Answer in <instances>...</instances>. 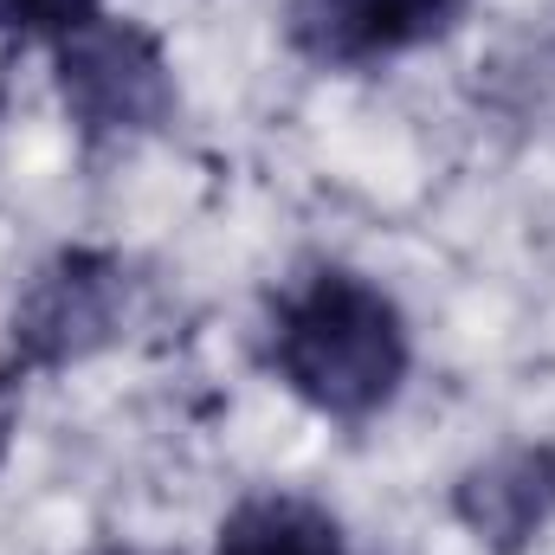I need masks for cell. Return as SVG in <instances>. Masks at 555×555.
<instances>
[{"label":"cell","mask_w":555,"mask_h":555,"mask_svg":"<svg viewBox=\"0 0 555 555\" xmlns=\"http://www.w3.org/2000/svg\"><path fill=\"white\" fill-rule=\"evenodd\" d=\"M452 524L485 555H530L555 524V439H517L452 478Z\"/></svg>","instance_id":"5"},{"label":"cell","mask_w":555,"mask_h":555,"mask_svg":"<svg viewBox=\"0 0 555 555\" xmlns=\"http://www.w3.org/2000/svg\"><path fill=\"white\" fill-rule=\"evenodd\" d=\"M124 317H130V266L104 246H65L13 297L0 369L13 382L59 375L72 362L98 356L124 330Z\"/></svg>","instance_id":"3"},{"label":"cell","mask_w":555,"mask_h":555,"mask_svg":"<svg viewBox=\"0 0 555 555\" xmlns=\"http://www.w3.org/2000/svg\"><path fill=\"white\" fill-rule=\"evenodd\" d=\"M20 388H26V382H13V375L0 369V459H7V446H13V420H20Z\"/></svg>","instance_id":"7"},{"label":"cell","mask_w":555,"mask_h":555,"mask_svg":"<svg viewBox=\"0 0 555 555\" xmlns=\"http://www.w3.org/2000/svg\"><path fill=\"white\" fill-rule=\"evenodd\" d=\"M111 13V0H0V39L13 46H59L85 20Z\"/></svg>","instance_id":"6"},{"label":"cell","mask_w":555,"mask_h":555,"mask_svg":"<svg viewBox=\"0 0 555 555\" xmlns=\"http://www.w3.org/2000/svg\"><path fill=\"white\" fill-rule=\"evenodd\" d=\"M266 369L310 414L369 426L401 401L414 375L408 310L369 272L317 266L291 278L266 310Z\"/></svg>","instance_id":"1"},{"label":"cell","mask_w":555,"mask_h":555,"mask_svg":"<svg viewBox=\"0 0 555 555\" xmlns=\"http://www.w3.org/2000/svg\"><path fill=\"white\" fill-rule=\"evenodd\" d=\"M465 0H284V39L323 72H375L446 39Z\"/></svg>","instance_id":"4"},{"label":"cell","mask_w":555,"mask_h":555,"mask_svg":"<svg viewBox=\"0 0 555 555\" xmlns=\"http://www.w3.org/2000/svg\"><path fill=\"white\" fill-rule=\"evenodd\" d=\"M52 52V85L85 149L142 142L175 124L181 91L162 33H149L130 13H98L78 33H65Z\"/></svg>","instance_id":"2"}]
</instances>
